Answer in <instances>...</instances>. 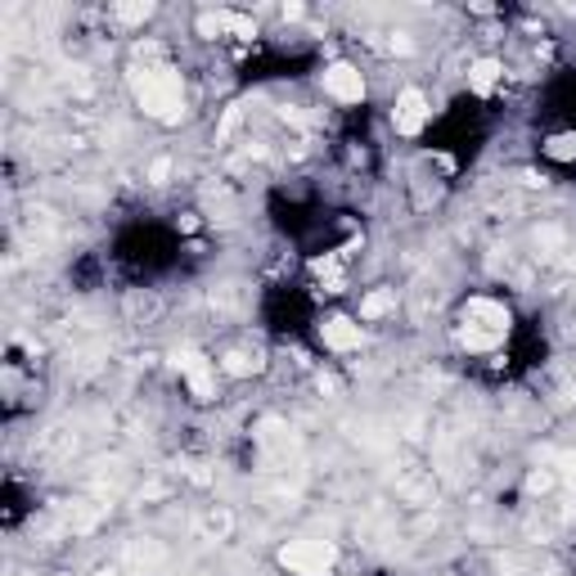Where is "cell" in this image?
I'll return each mask as SVG.
<instances>
[{
	"label": "cell",
	"instance_id": "cell-9",
	"mask_svg": "<svg viewBox=\"0 0 576 576\" xmlns=\"http://www.w3.org/2000/svg\"><path fill=\"white\" fill-rule=\"evenodd\" d=\"M500 81H505V64H500V59H477V64L468 68V90H473V95H491Z\"/></svg>",
	"mask_w": 576,
	"mask_h": 576
},
{
	"label": "cell",
	"instance_id": "cell-1",
	"mask_svg": "<svg viewBox=\"0 0 576 576\" xmlns=\"http://www.w3.org/2000/svg\"><path fill=\"white\" fill-rule=\"evenodd\" d=\"M126 77H131V95H135L144 118H154V122H180L185 118V77L158 51L144 55Z\"/></svg>",
	"mask_w": 576,
	"mask_h": 576
},
{
	"label": "cell",
	"instance_id": "cell-2",
	"mask_svg": "<svg viewBox=\"0 0 576 576\" xmlns=\"http://www.w3.org/2000/svg\"><path fill=\"white\" fill-rule=\"evenodd\" d=\"M509 320L513 315H509L505 302H496V298H468L464 311H459V347L468 356H487V352L505 347L509 329H513Z\"/></svg>",
	"mask_w": 576,
	"mask_h": 576
},
{
	"label": "cell",
	"instance_id": "cell-12",
	"mask_svg": "<svg viewBox=\"0 0 576 576\" xmlns=\"http://www.w3.org/2000/svg\"><path fill=\"white\" fill-rule=\"evenodd\" d=\"M541 154H545L550 163H576V131H558V135H550V140L541 144Z\"/></svg>",
	"mask_w": 576,
	"mask_h": 576
},
{
	"label": "cell",
	"instance_id": "cell-3",
	"mask_svg": "<svg viewBox=\"0 0 576 576\" xmlns=\"http://www.w3.org/2000/svg\"><path fill=\"white\" fill-rule=\"evenodd\" d=\"M279 567L293 572V576H329L339 567V550L329 541H315V536H302V541H288L279 550Z\"/></svg>",
	"mask_w": 576,
	"mask_h": 576
},
{
	"label": "cell",
	"instance_id": "cell-7",
	"mask_svg": "<svg viewBox=\"0 0 576 576\" xmlns=\"http://www.w3.org/2000/svg\"><path fill=\"white\" fill-rule=\"evenodd\" d=\"M432 122V109H428V95L423 90H401L397 95V109H392V126L401 131V135H419L423 126Z\"/></svg>",
	"mask_w": 576,
	"mask_h": 576
},
{
	"label": "cell",
	"instance_id": "cell-6",
	"mask_svg": "<svg viewBox=\"0 0 576 576\" xmlns=\"http://www.w3.org/2000/svg\"><path fill=\"white\" fill-rule=\"evenodd\" d=\"M320 343H324L333 356H347V352H361L365 329H361V320H352V315H329V320H320Z\"/></svg>",
	"mask_w": 576,
	"mask_h": 576
},
{
	"label": "cell",
	"instance_id": "cell-10",
	"mask_svg": "<svg viewBox=\"0 0 576 576\" xmlns=\"http://www.w3.org/2000/svg\"><path fill=\"white\" fill-rule=\"evenodd\" d=\"M392 311H397V293H392V288H374V293H365V298H361V315H356V320L374 324V320L392 315Z\"/></svg>",
	"mask_w": 576,
	"mask_h": 576
},
{
	"label": "cell",
	"instance_id": "cell-5",
	"mask_svg": "<svg viewBox=\"0 0 576 576\" xmlns=\"http://www.w3.org/2000/svg\"><path fill=\"white\" fill-rule=\"evenodd\" d=\"M324 95L333 104H361L365 100V77L356 64H329L324 68Z\"/></svg>",
	"mask_w": 576,
	"mask_h": 576
},
{
	"label": "cell",
	"instance_id": "cell-11",
	"mask_svg": "<svg viewBox=\"0 0 576 576\" xmlns=\"http://www.w3.org/2000/svg\"><path fill=\"white\" fill-rule=\"evenodd\" d=\"M217 365H221V374H230V378H248V374L262 369V356H257V352H225Z\"/></svg>",
	"mask_w": 576,
	"mask_h": 576
},
{
	"label": "cell",
	"instance_id": "cell-13",
	"mask_svg": "<svg viewBox=\"0 0 576 576\" xmlns=\"http://www.w3.org/2000/svg\"><path fill=\"white\" fill-rule=\"evenodd\" d=\"M149 14H154V5H118V10H113L118 23H144Z\"/></svg>",
	"mask_w": 576,
	"mask_h": 576
},
{
	"label": "cell",
	"instance_id": "cell-8",
	"mask_svg": "<svg viewBox=\"0 0 576 576\" xmlns=\"http://www.w3.org/2000/svg\"><path fill=\"white\" fill-rule=\"evenodd\" d=\"M199 36H208V41H221V36H257V23L253 19H244V14H230V10H208V14H199Z\"/></svg>",
	"mask_w": 576,
	"mask_h": 576
},
{
	"label": "cell",
	"instance_id": "cell-4",
	"mask_svg": "<svg viewBox=\"0 0 576 576\" xmlns=\"http://www.w3.org/2000/svg\"><path fill=\"white\" fill-rule=\"evenodd\" d=\"M176 369H180V378H185V388L195 392V401H212V397H217V374H221L217 361H208V356H199V352H180V356H176Z\"/></svg>",
	"mask_w": 576,
	"mask_h": 576
}]
</instances>
